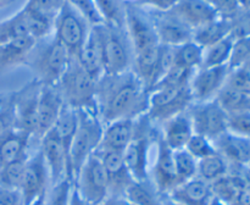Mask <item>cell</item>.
<instances>
[{"instance_id":"obj_1","label":"cell","mask_w":250,"mask_h":205,"mask_svg":"<svg viewBox=\"0 0 250 205\" xmlns=\"http://www.w3.org/2000/svg\"><path fill=\"white\" fill-rule=\"evenodd\" d=\"M149 89L133 71L106 75L97 81V111L103 123L136 120L149 110Z\"/></svg>"},{"instance_id":"obj_2","label":"cell","mask_w":250,"mask_h":205,"mask_svg":"<svg viewBox=\"0 0 250 205\" xmlns=\"http://www.w3.org/2000/svg\"><path fill=\"white\" fill-rule=\"evenodd\" d=\"M72 56L54 34L36 41L24 66L44 85H56Z\"/></svg>"},{"instance_id":"obj_3","label":"cell","mask_w":250,"mask_h":205,"mask_svg":"<svg viewBox=\"0 0 250 205\" xmlns=\"http://www.w3.org/2000/svg\"><path fill=\"white\" fill-rule=\"evenodd\" d=\"M159 131L158 124L153 123L148 115L134 120V134L124 151L125 165L137 182L150 181V149L155 143Z\"/></svg>"},{"instance_id":"obj_4","label":"cell","mask_w":250,"mask_h":205,"mask_svg":"<svg viewBox=\"0 0 250 205\" xmlns=\"http://www.w3.org/2000/svg\"><path fill=\"white\" fill-rule=\"evenodd\" d=\"M56 88L67 106L75 110L97 111V81L82 67L76 58L71 59Z\"/></svg>"},{"instance_id":"obj_5","label":"cell","mask_w":250,"mask_h":205,"mask_svg":"<svg viewBox=\"0 0 250 205\" xmlns=\"http://www.w3.org/2000/svg\"><path fill=\"white\" fill-rule=\"evenodd\" d=\"M78 123L70 148V178L76 173L85 160L99 149L102 143L104 123L97 111L77 110Z\"/></svg>"},{"instance_id":"obj_6","label":"cell","mask_w":250,"mask_h":205,"mask_svg":"<svg viewBox=\"0 0 250 205\" xmlns=\"http://www.w3.org/2000/svg\"><path fill=\"white\" fill-rule=\"evenodd\" d=\"M104 54V71L106 75H117L132 70L133 49L125 27L110 23L100 24Z\"/></svg>"},{"instance_id":"obj_7","label":"cell","mask_w":250,"mask_h":205,"mask_svg":"<svg viewBox=\"0 0 250 205\" xmlns=\"http://www.w3.org/2000/svg\"><path fill=\"white\" fill-rule=\"evenodd\" d=\"M90 27L85 17L65 1L54 21L53 34L67 49L72 58H77L87 41Z\"/></svg>"},{"instance_id":"obj_8","label":"cell","mask_w":250,"mask_h":205,"mask_svg":"<svg viewBox=\"0 0 250 205\" xmlns=\"http://www.w3.org/2000/svg\"><path fill=\"white\" fill-rule=\"evenodd\" d=\"M72 184L76 190L93 205H100L109 197L106 170L97 151L83 163L73 177Z\"/></svg>"},{"instance_id":"obj_9","label":"cell","mask_w":250,"mask_h":205,"mask_svg":"<svg viewBox=\"0 0 250 205\" xmlns=\"http://www.w3.org/2000/svg\"><path fill=\"white\" fill-rule=\"evenodd\" d=\"M192 102L189 85L155 87L149 93V110L146 115L153 123L159 126L170 117L186 111Z\"/></svg>"},{"instance_id":"obj_10","label":"cell","mask_w":250,"mask_h":205,"mask_svg":"<svg viewBox=\"0 0 250 205\" xmlns=\"http://www.w3.org/2000/svg\"><path fill=\"white\" fill-rule=\"evenodd\" d=\"M194 133L203 134L211 141L229 131V114L216 99L194 102L187 109Z\"/></svg>"},{"instance_id":"obj_11","label":"cell","mask_w":250,"mask_h":205,"mask_svg":"<svg viewBox=\"0 0 250 205\" xmlns=\"http://www.w3.org/2000/svg\"><path fill=\"white\" fill-rule=\"evenodd\" d=\"M125 28L133 49V56L160 45L150 15L143 7L126 4Z\"/></svg>"},{"instance_id":"obj_12","label":"cell","mask_w":250,"mask_h":205,"mask_svg":"<svg viewBox=\"0 0 250 205\" xmlns=\"http://www.w3.org/2000/svg\"><path fill=\"white\" fill-rule=\"evenodd\" d=\"M50 185L48 166L44 160L43 154L38 149L33 154H29L24 165L23 177L20 187L23 205L31 204L37 198L46 194L50 189Z\"/></svg>"},{"instance_id":"obj_13","label":"cell","mask_w":250,"mask_h":205,"mask_svg":"<svg viewBox=\"0 0 250 205\" xmlns=\"http://www.w3.org/2000/svg\"><path fill=\"white\" fill-rule=\"evenodd\" d=\"M155 158L150 166V181L161 195H167L178 185L173 161V150L161 138L160 129L155 137Z\"/></svg>"},{"instance_id":"obj_14","label":"cell","mask_w":250,"mask_h":205,"mask_svg":"<svg viewBox=\"0 0 250 205\" xmlns=\"http://www.w3.org/2000/svg\"><path fill=\"white\" fill-rule=\"evenodd\" d=\"M42 83L36 78L14 92V105L16 112L17 129L31 134L34 138L37 132L39 95Z\"/></svg>"},{"instance_id":"obj_15","label":"cell","mask_w":250,"mask_h":205,"mask_svg":"<svg viewBox=\"0 0 250 205\" xmlns=\"http://www.w3.org/2000/svg\"><path fill=\"white\" fill-rule=\"evenodd\" d=\"M229 65L216 67H199L194 71L189 82L193 102H203L216 99L225 87L229 75Z\"/></svg>"},{"instance_id":"obj_16","label":"cell","mask_w":250,"mask_h":205,"mask_svg":"<svg viewBox=\"0 0 250 205\" xmlns=\"http://www.w3.org/2000/svg\"><path fill=\"white\" fill-rule=\"evenodd\" d=\"M39 143V150L43 154L50 175V184H58L66 178L71 180L68 153L56 132L51 128L48 133L42 137Z\"/></svg>"},{"instance_id":"obj_17","label":"cell","mask_w":250,"mask_h":205,"mask_svg":"<svg viewBox=\"0 0 250 205\" xmlns=\"http://www.w3.org/2000/svg\"><path fill=\"white\" fill-rule=\"evenodd\" d=\"M153 21L156 36L163 45L178 46L192 41L193 31L181 21L172 11H151L148 10Z\"/></svg>"},{"instance_id":"obj_18","label":"cell","mask_w":250,"mask_h":205,"mask_svg":"<svg viewBox=\"0 0 250 205\" xmlns=\"http://www.w3.org/2000/svg\"><path fill=\"white\" fill-rule=\"evenodd\" d=\"M63 105L65 102H63L62 97L56 85L42 84L38 104V116H37V132L34 138L41 141L42 137L55 126V122Z\"/></svg>"},{"instance_id":"obj_19","label":"cell","mask_w":250,"mask_h":205,"mask_svg":"<svg viewBox=\"0 0 250 205\" xmlns=\"http://www.w3.org/2000/svg\"><path fill=\"white\" fill-rule=\"evenodd\" d=\"M107 175L109 195H125L127 189L134 182L128 168L125 165L124 151L98 149Z\"/></svg>"},{"instance_id":"obj_20","label":"cell","mask_w":250,"mask_h":205,"mask_svg":"<svg viewBox=\"0 0 250 205\" xmlns=\"http://www.w3.org/2000/svg\"><path fill=\"white\" fill-rule=\"evenodd\" d=\"M100 24L90 27L89 34L81 50L77 60L82 67L94 78L95 81L105 75L104 71V54H103V39Z\"/></svg>"},{"instance_id":"obj_21","label":"cell","mask_w":250,"mask_h":205,"mask_svg":"<svg viewBox=\"0 0 250 205\" xmlns=\"http://www.w3.org/2000/svg\"><path fill=\"white\" fill-rule=\"evenodd\" d=\"M171 11L192 31L220 17L209 0H178Z\"/></svg>"},{"instance_id":"obj_22","label":"cell","mask_w":250,"mask_h":205,"mask_svg":"<svg viewBox=\"0 0 250 205\" xmlns=\"http://www.w3.org/2000/svg\"><path fill=\"white\" fill-rule=\"evenodd\" d=\"M161 138L172 150L185 149L190 137L194 134L192 120L188 111L175 115L159 124Z\"/></svg>"},{"instance_id":"obj_23","label":"cell","mask_w":250,"mask_h":205,"mask_svg":"<svg viewBox=\"0 0 250 205\" xmlns=\"http://www.w3.org/2000/svg\"><path fill=\"white\" fill-rule=\"evenodd\" d=\"M217 153L221 154L229 165L247 166L250 163V139L227 131L214 141Z\"/></svg>"},{"instance_id":"obj_24","label":"cell","mask_w":250,"mask_h":205,"mask_svg":"<svg viewBox=\"0 0 250 205\" xmlns=\"http://www.w3.org/2000/svg\"><path fill=\"white\" fill-rule=\"evenodd\" d=\"M167 195L183 205H209L214 197L211 184L198 176L180 183Z\"/></svg>"},{"instance_id":"obj_25","label":"cell","mask_w":250,"mask_h":205,"mask_svg":"<svg viewBox=\"0 0 250 205\" xmlns=\"http://www.w3.org/2000/svg\"><path fill=\"white\" fill-rule=\"evenodd\" d=\"M34 43L36 39L32 37H23L0 44V75L24 66Z\"/></svg>"},{"instance_id":"obj_26","label":"cell","mask_w":250,"mask_h":205,"mask_svg":"<svg viewBox=\"0 0 250 205\" xmlns=\"http://www.w3.org/2000/svg\"><path fill=\"white\" fill-rule=\"evenodd\" d=\"M134 134V120L122 119L104 124L99 149L125 151Z\"/></svg>"},{"instance_id":"obj_27","label":"cell","mask_w":250,"mask_h":205,"mask_svg":"<svg viewBox=\"0 0 250 205\" xmlns=\"http://www.w3.org/2000/svg\"><path fill=\"white\" fill-rule=\"evenodd\" d=\"M33 137L20 129L10 132L0 139V166L26 160Z\"/></svg>"},{"instance_id":"obj_28","label":"cell","mask_w":250,"mask_h":205,"mask_svg":"<svg viewBox=\"0 0 250 205\" xmlns=\"http://www.w3.org/2000/svg\"><path fill=\"white\" fill-rule=\"evenodd\" d=\"M232 23L229 19L217 17L211 22L193 31V41L199 44L203 49L217 43L221 39L231 36Z\"/></svg>"},{"instance_id":"obj_29","label":"cell","mask_w":250,"mask_h":205,"mask_svg":"<svg viewBox=\"0 0 250 205\" xmlns=\"http://www.w3.org/2000/svg\"><path fill=\"white\" fill-rule=\"evenodd\" d=\"M78 123V114L77 110L72 109V107L63 105L62 110H61L60 115H59L58 120L55 122V126L53 127L54 131L59 136V138L62 142L63 146L67 150L68 155H70V148L72 144L73 137H75L76 129H77ZM70 159V156H68Z\"/></svg>"},{"instance_id":"obj_30","label":"cell","mask_w":250,"mask_h":205,"mask_svg":"<svg viewBox=\"0 0 250 205\" xmlns=\"http://www.w3.org/2000/svg\"><path fill=\"white\" fill-rule=\"evenodd\" d=\"M204 49L194 41H186L178 46H173V61L176 66L186 70L195 71L202 67Z\"/></svg>"},{"instance_id":"obj_31","label":"cell","mask_w":250,"mask_h":205,"mask_svg":"<svg viewBox=\"0 0 250 205\" xmlns=\"http://www.w3.org/2000/svg\"><path fill=\"white\" fill-rule=\"evenodd\" d=\"M24 14H26L27 22H28L29 36L36 41L43 39L45 37L50 36L54 32V21L56 16L42 12L39 10L32 9V7L22 6Z\"/></svg>"},{"instance_id":"obj_32","label":"cell","mask_w":250,"mask_h":205,"mask_svg":"<svg viewBox=\"0 0 250 205\" xmlns=\"http://www.w3.org/2000/svg\"><path fill=\"white\" fill-rule=\"evenodd\" d=\"M229 168L231 165L229 161L221 154L216 153L198 161L197 176L211 184L215 181L226 176L229 172Z\"/></svg>"},{"instance_id":"obj_33","label":"cell","mask_w":250,"mask_h":205,"mask_svg":"<svg viewBox=\"0 0 250 205\" xmlns=\"http://www.w3.org/2000/svg\"><path fill=\"white\" fill-rule=\"evenodd\" d=\"M29 36L28 22L23 9L0 21V44Z\"/></svg>"},{"instance_id":"obj_34","label":"cell","mask_w":250,"mask_h":205,"mask_svg":"<svg viewBox=\"0 0 250 205\" xmlns=\"http://www.w3.org/2000/svg\"><path fill=\"white\" fill-rule=\"evenodd\" d=\"M233 41V37L229 36L217 43L204 48L202 67H216V66L229 65Z\"/></svg>"},{"instance_id":"obj_35","label":"cell","mask_w":250,"mask_h":205,"mask_svg":"<svg viewBox=\"0 0 250 205\" xmlns=\"http://www.w3.org/2000/svg\"><path fill=\"white\" fill-rule=\"evenodd\" d=\"M125 197L134 205H161L163 195L158 192L151 181L137 182L134 181L127 189Z\"/></svg>"},{"instance_id":"obj_36","label":"cell","mask_w":250,"mask_h":205,"mask_svg":"<svg viewBox=\"0 0 250 205\" xmlns=\"http://www.w3.org/2000/svg\"><path fill=\"white\" fill-rule=\"evenodd\" d=\"M94 4L105 23L125 27L126 2L124 0H94Z\"/></svg>"},{"instance_id":"obj_37","label":"cell","mask_w":250,"mask_h":205,"mask_svg":"<svg viewBox=\"0 0 250 205\" xmlns=\"http://www.w3.org/2000/svg\"><path fill=\"white\" fill-rule=\"evenodd\" d=\"M216 100L227 114L250 111V94L231 89L226 85L219 93Z\"/></svg>"},{"instance_id":"obj_38","label":"cell","mask_w":250,"mask_h":205,"mask_svg":"<svg viewBox=\"0 0 250 205\" xmlns=\"http://www.w3.org/2000/svg\"><path fill=\"white\" fill-rule=\"evenodd\" d=\"M173 161H175L178 184L197 177L198 160L194 156L190 155L186 149L173 150Z\"/></svg>"},{"instance_id":"obj_39","label":"cell","mask_w":250,"mask_h":205,"mask_svg":"<svg viewBox=\"0 0 250 205\" xmlns=\"http://www.w3.org/2000/svg\"><path fill=\"white\" fill-rule=\"evenodd\" d=\"M26 160L16 161V163H11L7 164V165L0 166V185H1V187L12 188V189L20 190L22 177H23Z\"/></svg>"},{"instance_id":"obj_40","label":"cell","mask_w":250,"mask_h":205,"mask_svg":"<svg viewBox=\"0 0 250 205\" xmlns=\"http://www.w3.org/2000/svg\"><path fill=\"white\" fill-rule=\"evenodd\" d=\"M185 149L190 155L194 156L198 161L217 153V149L215 146L214 141H211L208 137L203 136V134L198 133H194L190 137L189 142H188Z\"/></svg>"},{"instance_id":"obj_41","label":"cell","mask_w":250,"mask_h":205,"mask_svg":"<svg viewBox=\"0 0 250 205\" xmlns=\"http://www.w3.org/2000/svg\"><path fill=\"white\" fill-rule=\"evenodd\" d=\"M250 61V36L234 38L232 46L231 56H229V70L242 67Z\"/></svg>"},{"instance_id":"obj_42","label":"cell","mask_w":250,"mask_h":205,"mask_svg":"<svg viewBox=\"0 0 250 205\" xmlns=\"http://www.w3.org/2000/svg\"><path fill=\"white\" fill-rule=\"evenodd\" d=\"M15 129H17V121L14 105V92H11L7 102L0 109V139Z\"/></svg>"},{"instance_id":"obj_43","label":"cell","mask_w":250,"mask_h":205,"mask_svg":"<svg viewBox=\"0 0 250 205\" xmlns=\"http://www.w3.org/2000/svg\"><path fill=\"white\" fill-rule=\"evenodd\" d=\"M72 181L66 178L55 185H51L46 194L45 205H67L70 198Z\"/></svg>"},{"instance_id":"obj_44","label":"cell","mask_w":250,"mask_h":205,"mask_svg":"<svg viewBox=\"0 0 250 205\" xmlns=\"http://www.w3.org/2000/svg\"><path fill=\"white\" fill-rule=\"evenodd\" d=\"M229 132L250 139V111L229 114Z\"/></svg>"},{"instance_id":"obj_45","label":"cell","mask_w":250,"mask_h":205,"mask_svg":"<svg viewBox=\"0 0 250 205\" xmlns=\"http://www.w3.org/2000/svg\"><path fill=\"white\" fill-rule=\"evenodd\" d=\"M66 1L71 6L75 7L78 12H81L85 17V20L89 22L90 26L104 23L102 16H100L97 7H95L94 0H66Z\"/></svg>"},{"instance_id":"obj_46","label":"cell","mask_w":250,"mask_h":205,"mask_svg":"<svg viewBox=\"0 0 250 205\" xmlns=\"http://www.w3.org/2000/svg\"><path fill=\"white\" fill-rule=\"evenodd\" d=\"M65 1L66 0H27L24 5L51 16H56Z\"/></svg>"},{"instance_id":"obj_47","label":"cell","mask_w":250,"mask_h":205,"mask_svg":"<svg viewBox=\"0 0 250 205\" xmlns=\"http://www.w3.org/2000/svg\"><path fill=\"white\" fill-rule=\"evenodd\" d=\"M178 0H137L134 5L151 11H170Z\"/></svg>"},{"instance_id":"obj_48","label":"cell","mask_w":250,"mask_h":205,"mask_svg":"<svg viewBox=\"0 0 250 205\" xmlns=\"http://www.w3.org/2000/svg\"><path fill=\"white\" fill-rule=\"evenodd\" d=\"M0 205H23L21 192L0 185Z\"/></svg>"},{"instance_id":"obj_49","label":"cell","mask_w":250,"mask_h":205,"mask_svg":"<svg viewBox=\"0 0 250 205\" xmlns=\"http://www.w3.org/2000/svg\"><path fill=\"white\" fill-rule=\"evenodd\" d=\"M100 205H134L125 195H109Z\"/></svg>"},{"instance_id":"obj_50","label":"cell","mask_w":250,"mask_h":205,"mask_svg":"<svg viewBox=\"0 0 250 205\" xmlns=\"http://www.w3.org/2000/svg\"><path fill=\"white\" fill-rule=\"evenodd\" d=\"M67 205H93L90 204L89 202L84 199L80 193L76 190V188L73 187L71 188V193H70V198H68V204Z\"/></svg>"},{"instance_id":"obj_51","label":"cell","mask_w":250,"mask_h":205,"mask_svg":"<svg viewBox=\"0 0 250 205\" xmlns=\"http://www.w3.org/2000/svg\"><path fill=\"white\" fill-rule=\"evenodd\" d=\"M161 205H183L181 203L176 202L175 199L170 197V195H163V200H161Z\"/></svg>"},{"instance_id":"obj_52","label":"cell","mask_w":250,"mask_h":205,"mask_svg":"<svg viewBox=\"0 0 250 205\" xmlns=\"http://www.w3.org/2000/svg\"><path fill=\"white\" fill-rule=\"evenodd\" d=\"M46 194H48V193H46ZM46 194H44V195H42V197L37 198L34 202H32L31 204H28V205H45L46 204Z\"/></svg>"},{"instance_id":"obj_53","label":"cell","mask_w":250,"mask_h":205,"mask_svg":"<svg viewBox=\"0 0 250 205\" xmlns=\"http://www.w3.org/2000/svg\"><path fill=\"white\" fill-rule=\"evenodd\" d=\"M10 93H0V109H1V107L4 106L5 102H7V99H9L10 97Z\"/></svg>"},{"instance_id":"obj_54","label":"cell","mask_w":250,"mask_h":205,"mask_svg":"<svg viewBox=\"0 0 250 205\" xmlns=\"http://www.w3.org/2000/svg\"><path fill=\"white\" fill-rule=\"evenodd\" d=\"M15 1H16V0H0V10L10 6V5L14 4Z\"/></svg>"},{"instance_id":"obj_55","label":"cell","mask_w":250,"mask_h":205,"mask_svg":"<svg viewBox=\"0 0 250 205\" xmlns=\"http://www.w3.org/2000/svg\"><path fill=\"white\" fill-rule=\"evenodd\" d=\"M209 205H229V204H227V203H225V202H222V200L219 199V198L212 197L211 202H210Z\"/></svg>"},{"instance_id":"obj_56","label":"cell","mask_w":250,"mask_h":205,"mask_svg":"<svg viewBox=\"0 0 250 205\" xmlns=\"http://www.w3.org/2000/svg\"><path fill=\"white\" fill-rule=\"evenodd\" d=\"M239 4H241L242 9L250 10V0H239Z\"/></svg>"},{"instance_id":"obj_57","label":"cell","mask_w":250,"mask_h":205,"mask_svg":"<svg viewBox=\"0 0 250 205\" xmlns=\"http://www.w3.org/2000/svg\"><path fill=\"white\" fill-rule=\"evenodd\" d=\"M125 2H126V4H134V2L137 1V0H124Z\"/></svg>"},{"instance_id":"obj_58","label":"cell","mask_w":250,"mask_h":205,"mask_svg":"<svg viewBox=\"0 0 250 205\" xmlns=\"http://www.w3.org/2000/svg\"><path fill=\"white\" fill-rule=\"evenodd\" d=\"M244 66H246V67L248 68V71H249V75H250V61H249L248 63H247V65H244Z\"/></svg>"}]
</instances>
